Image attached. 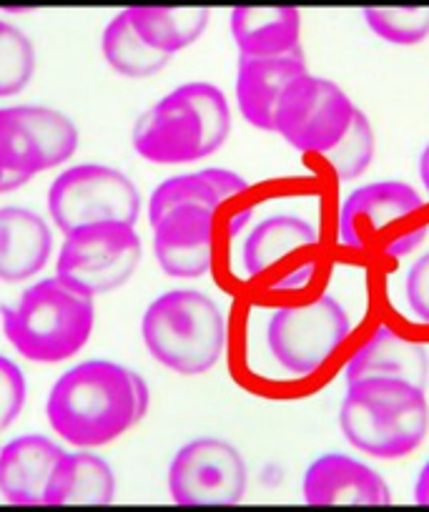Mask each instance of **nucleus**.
Instances as JSON below:
<instances>
[{"mask_svg": "<svg viewBox=\"0 0 429 512\" xmlns=\"http://www.w3.org/2000/svg\"><path fill=\"white\" fill-rule=\"evenodd\" d=\"M146 379L111 359H86L53 382L46 400L51 430L78 450L116 442L146 417Z\"/></svg>", "mask_w": 429, "mask_h": 512, "instance_id": "obj_1", "label": "nucleus"}, {"mask_svg": "<svg viewBox=\"0 0 429 512\" xmlns=\"http://www.w3.org/2000/svg\"><path fill=\"white\" fill-rule=\"evenodd\" d=\"M344 440L377 460H402L417 452L429 432L424 387L399 379H359L347 384L339 410Z\"/></svg>", "mask_w": 429, "mask_h": 512, "instance_id": "obj_2", "label": "nucleus"}, {"mask_svg": "<svg viewBox=\"0 0 429 512\" xmlns=\"http://www.w3.org/2000/svg\"><path fill=\"white\" fill-rule=\"evenodd\" d=\"M0 322L21 357L56 364L86 347L96 327V304L58 277H48L31 284L16 304H3Z\"/></svg>", "mask_w": 429, "mask_h": 512, "instance_id": "obj_3", "label": "nucleus"}, {"mask_svg": "<svg viewBox=\"0 0 429 512\" xmlns=\"http://www.w3.org/2000/svg\"><path fill=\"white\" fill-rule=\"evenodd\" d=\"M141 337L151 357L184 377H199L219 364L226 347V319L219 304L196 289H174L146 307Z\"/></svg>", "mask_w": 429, "mask_h": 512, "instance_id": "obj_4", "label": "nucleus"}, {"mask_svg": "<svg viewBox=\"0 0 429 512\" xmlns=\"http://www.w3.org/2000/svg\"><path fill=\"white\" fill-rule=\"evenodd\" d=\"M424 199L404 181H374L359 186L339 209V236L349 249L379 241L387 256H409L427 239L429 224L419 221Z\"/></svg>", "mask_w": 429, "mask_h": 512, "instance_id": "obj_5", "label": "nucleus"}, {"mask_svg": "<svg viewBox=\"0 0 429 512\" xmlns=\"http://www.w3.org/2000/svg\"><path fill=\"white\" fill-rule=\"evenodd\" d=\"M141 236L123 221H96L63 234L56 277L96 299L131 282L141 264Z\"/></svg>", "mask_w": 429, "mask_h": 512, "instance_id": "obj_6", "label": "nucleus"}, {"mask_svg": "<svg viewBox=\"0 0 429 512\" xmlns=\"http://www.w3.org/2000/svg\"><path fill=\"white\" fill-rule=\"evenodd\" d=\"M352 332V319L332 294H319L304 304H289L271 312L266 344L271 357L292 377L317 374L342 349Z\"/></svg>", "mask_w": 429, "mask_h": 512, "instance_id": "obj_7", "label": "nucleus"}, {"mask_svg": "<svg viewBox=\"0 0 429 512\" xmlns=\"http://www.w3.org/2000/svg\"><path fill=\"white\" fill-rule=\"evenodd\" d=\"M48 216L61 234L96 221H123L136 226L141 194L123 171L106 164H78L53 179L48 189Z\"/></svg>", "mask_w": 429, "mask_h": 512, "instance_id": "obj_8", "label": "nucleus"}, {"mask_svg": "<svg viewBox=\"0 0 429 512\" xmlns=\"http://www.w3.org/2000/svg\"><path fill=\"white\" fill-rule=\"evenodd\" d=\"M354 111L357 106L342 86L307 71L281 93L274 111V134L302 154L324 156L347 134Z\"/></svg>", "mask_w": 429, "mask_h": 512, "instance_id": "obj_9", "label": "nucleus"}, {"mask_svg": "<svg viewBox=\"0 0 429 512\" xmlns=\"http://www.w3.org/2000/svg\"><path fill=\"white\" fill-rule=\"evenodd\" d=\"M241 259L249 279L274 292H299L319 269V231L304 216H269L246 236Z\"/></svg>", "mask_w": 429, "mask_h": 512, "instance_id": "obj_10", "label": "nucleus"}, {"mask_svg": "<svg viewBox=\"0 0 429 512\" xmlns=\"http://www.w3.org/2000/svg\"><path fill=\"white\" fill-rule=\"evenodd\" d=\"M249 487L246 460L229 440L196 437L186 442L169 465V492L176 505H239Z\"/></svg>", "mask_w": 429, "mask_h": 512, "instance_id": "obj_11", "label": "nucleus"}, {"mask_svg": "<svg viewBox=\"0 0 429 512\" xmlns=\"http://www.w3.org/2000/svg\"><path fill=\"white\" fill-rule=\"evenodd\" d=\"M133 149L141 159L159 166L194 164L214 156L204 118L184 86L141 113L133 126Z\"/></svg>", "mask_w": 429, "mask_h": 512, "instance_id": "obj_12", "label": "nucleus"}, {"mask_svg": "<svg viewBox=\"0 0 429 512\" xmlns=\"http://www.w3.org/2000/svg\"><path fill=\"white\" fill-rule=\"evenodd\" d=\"M216 211L199 204H181L166 211L154 229V254L171 279H201L214 259Z\"/></svg>", "mask_w": 429, "mask_h": 512, "instance_id": "obj_13", "label": "nucleus"}, {"mask_svg": "<svg viewBox=\"0 0 429 512\" xmlns=\"http://www.w3.org/2000/svg\"><path fill=\"white\" fill-rule=\"evenodd\" d=\"M307 505H389L392 492L384 477L357 457L329 455L317 457L307 467L302 480Z\"/></svg>", "mask_w": 429, "mask_h": 512, "instance_id": "obj_14", "label": "nucleus"}, {"mask_svg": "<svg viewBox=\"0 0 429 512\" xmlns=\"http://www.w3.org/2000/svg\"><path fill=\"white\" fill-rule=\"evenodd\" d=\"M304 53L294 56H239L236 103L249 126L274 134V111L281 93L297 76L307 73Z\"/></svg>", "mask_w": 429, "mask_h": 512, "instance_id": "obj_15", "label": "nucleus"}, {"mask_svg": "<svg viewBox=\"0 0 429 512\" xmlns=\"http://www.w3.org/2000/svg\"><path fill=\"white\" fill-rule=\"evenodd\" d=\"M66 455L43 435H21L0 450V495L11 505H43L51 477Z\"/></svg>", "mask_w": 429, "mask_h": 512, "instance_id": "obj_16", "label": "nucleus"}, {"mask_svg": "<svg viewBox=\"0 0 429 512\" xmlns=\"http://www.w3.org/2000/svg\"><path fill=\"white\" fill-rule=\"evenodd\" d=\"M359 379H399V382L424 387L429 379L427 347L382 324L349 357L347 384L359 382Z\"/></svg>", "mask_w": 429, "mask_h": 512, "instance_id": "obj_17", "label": "nucleus"}, {"mask_svg": "<svg viewBox=\"0 0 429 512\" xmlns=\"http://www.w3.org/2000/svg\"><path fill=\"white\" fill-rule=\"evenodd\" d=\"M53 256L48 221L26 206H0V282L21 284L38 277Z\"/></svg>", "mask_w": 429, "mask_h": 512, "instance_id": "obj_18", "label": "nucleus"}, {"mask_svg": "<svg viewBox=\"0 0 429 512\" xmlns=\"http://www.w3.org/2000/svg\"><path fill=\"white\" fill-rule=\"evenodd\" d=\"M231 38L241 56H294L302 51V13L297 8H234Z\"/></svg>", "mask_w": 429, "mask_h": 512, "instance_id": "obj_19", "label": "nucleus"}, {"mask_svg": "<svg viewBox=\"0 0 429 512\" xmlns=\"http://www.w3.org/2000/svg\"><path fill=\"white\" fill-rule=\"evenodd\" d=\"M113 497H116V475L111 465L96 452L78 450L61 457L43 505H111Z\"/></svg>", "mask_w": 429, "mask_h": 512, "instance_id": "obj_20", "label": "nucleus"}, {"mask_svg": "<svg viewBox=\"0 0 429 512\" xmlns=\"http://www.w3.org/2000/svg\"><path fill=\"white\" fill-rule=\"evenodd\" d=\"M249 191V184L241 174L229 169H204L194 174L171 176L161 181L149 199V221L156 224L166 211L181 204H199L219 211L226 201Z\"/></svg>", "mask_w": 429, "mask_h": 512, "instance_id": "obj_21", "label": "nucleus"}, {"mask_svg": "<svg viewBox=\"0 0 429 512\" xmlns=\"http://www.w3.org/2000/svg\"><path fill=\"white\" fill-rule=\"evenodd\" d=\"M128 21L136 28L146 46L164 56L174 58L191 43L204 36L209 26V8H156L133 6L126 8Z\"/></svg>", "mask_w": 429, "mask_h": 512, "instance_id": "obj_22", "label": "nucleus"}, {"mask_svg": "<svg viewBox=\"0 0 429 512\" xmlns=\"http://www.w3.org/2000/svg\"><path fill=\"white\" fill-rule=\"evenodd\" d=\"M51 171L41 141L16 106L0 108V181L3 191L21 189L33 176Z\"/></svg>", "mask_w": 429, "mask_h": 512, "instance_id": "obj_23", "label": "nucleus"}, {"mask_svg": "<svg viewBox=\"0 0 429 512\" xmlns=\"http://www.w3.org/2000/svg\"><path fill=\"white\" fill-rule=\"evenodd\" d=\"M101 51L106 63L111 66V71H116L123 78H133V81L156 76L171 61L169 56H164V53L154 51V48L143 43V38L138 36L136 28L128 21L126 11L113 16L108 21V26L103 28Z\"/></svg>", "mask_w": 429, "mask_h": 512, "instance_id": "obj_24", "label": "nucleus"}, {"mask_svg": "<svg viewBox=\"0 0 429 512\" xmlns=\"http://www.w3.org/2000/svg\"><path fill=\"white\" fill-rule=\"evenodd\" d=\"M374 154H377V136H374L372 121L357 106L347 134L322 159L339 181H354L367 174V169L374 161Z\"/></svg>", "mask_w": 429, "mask_h": 512, "instance_id": "obj_25", "label": "nucleus"}, {"mask_svg": "<svg viewBox=\"0 0 429 512\" xmlns=\"http://www.w3.org/2000/svg\"><path fill=\"white\" fill-rule=\"evenodd\" d=\"M23 121L31 126L51 169L63 166L78 151V128L66 113L48 106H16Z\"/></svg>", "mask_w": 429, "mask_h": 512, "instance_id": "obj_26", "label": "nucleus"}, {"mask_svg": "<svg viewBox=\"0 0 429 512\" xmlns=\"http://www.w3.org/2000/svg\"><path fill=\"white\" fill-rule=\"evenodd\" d=\"M36 76V48L18 26L0 21V98L18 96Z\"/></svg>", "mask_w": 429, "mask_h": 512, "instance_id": "obj_27", "label": "nucleus"}, {"mask_svg": "<svg viewBox=\"0 0 429 512\" xmlns=\"http://www.w3.org/2000/svg\"><path fill=\"white\" fill-rule=\"evenodd\" d=\"M369 31L394 46H417L429 38V8H367Z\"/></svg>", "mask_w": 429, "mask_h": 512, "instance_id": "obj_28", "label": "nucleus"}, {"mask_svg": "<svg viewBox=\"0 0 429 512\" xmlns=\"http://www.w3.org/2000/svg\"><path fill=\"white\" fill-rule=\"evenodd\" d=\"M28 387L21 367L0 354V432L8 430L26 407Z\"/></svg>", "mask_w": 429, "mask_h": 512, "instance_id": "obj_29", "label": "nucleus"}, {"mask_svg": "<svg viewBox=\"0 0 429 512\" xmlns=\"http://www.w3.org/2000/svg\"><path fill=\"white\" fill-rule=\"evenodd\" d=\"M404 299L417 322L429 327V251L409 267L407 279H404Z\"/></svg>", "mask_w": 429, "mask_h": 512, "instance_id": "obj_30", "label": "nucleus"}, {"mask_svg": "<svg viewBox=\"0 0 429 512\" xmlns=\"http://www.w3.org/2000/svg\"><path fill=\"white\" fill-rule=\"evenodd\" d=\"M414 502L417 505H429V460L419 470L417 482H414Z\"/></svg>", "mask_w": 429, "mask_h": 512, "instance_id": "obj_31", "label": "nucleus"}, {"mask_svg": "<svg viewBox=\"0 0 429 512\" xmlns=\"http://www.w3.org/2000/svg\"><path fill=\"white\" fill-rule=\"evenodd\" d=\"M419 179H422L424 191L429 194V144L424 146L422 154H419Z\"/></svg>", "mask_w": 429, "mask_h": 512, "instance_id": "obj_32", "label": "nucleus"}, {"mask_svg": "<svg viewBox=\"0 0 429 512\" xmlns=\"http://www.w3.org/2000/svg\"><path fill=\"white\" fill-rule=\"evenodd\" d=\"M0 194H3V181H0Z\"/></svg>", "mask_w": 429, "mask_h": 512, "instance_id": "obj_33", "label": "nucleus"}]
</instances>
